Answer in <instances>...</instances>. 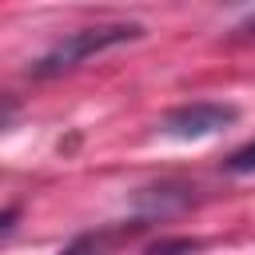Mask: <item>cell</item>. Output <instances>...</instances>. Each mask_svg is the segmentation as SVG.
Masks as SVG:
<instances>
[{"label": "cell", "instance_id": "6da1fadb", "mask_svg": "<svg viewBox=\"0 0 255 255\" xmlns=\"http://www.w3.org/2000/svg\"><path fill=\"white\" fill-rule=\"evenodd\" d=\"M135 36H143V28H139V24H131V20L80 28V32H72V36H64L60 44H52V48L32 64V76H40V80L64 76V72H72L76 64H84L88 56H100V52H108V48H116V44L135 40Z\"/></svg>", "mask_w": 255, "mask_h": 255}, {"label": "cell", "instance_id": "7a4b0ae2", "mask_svg": "<svg viewBox=\"0 0 255 255\" xmlns=\"http://www.w3.org/2000/svg\"><path fill=\"white\" fill-rule=\"evenodd\" d=\"M235 120H239V108L215 104V100H195V104L171 108V112L159 120V131L171 135V139H203V135L223 131V128L235 124Z\"/></svg>", "mask_w": 255, "mask_h": 255}, {"label": "cell", "instance_id": "3957f363", "mask_svg": "<svg viewBox=\"0 0 255 255\" xmlns=\"http://www.w3.org/2000/svg\"><path fill=\"white\" fill-rule=\"evenodd\" d=\"M195 247H199V239L179 235V239H159V243H151V247H147V255H191Z\"/></svg>", "mask_w": 255, "mask_h": 255}, {"label": "cell", "instance_id": "277c9868", "mask_svg": "<svg viewBox=\"0 0 255 255\" xmlns=\"http://www.w3.org/2000/svg\"><path fill=\"white\" fill-rule=\"evenodd\" d=\"M223 167H227V171H235V175H247V171H255V139H251L247 147H239V151H231Z\"/></svg>", "mask_w": 255, "mask_h": 255}, {"label": "cell", "instance_id": "5b68a950", "mask_svg": "<svg viewBox=\"0 0 255 255\" xmlns=\"http://www.w3.org/2000/svg\"><path fill=\"white\" fill-rule=\"evenodd\" d=\"M104 251V235H80V239H72L60 255H100Z\"/></svg>", "mask_w": 255, "mask_h": 255}, {"label": "cell", "instance_id": "8992f818", "mask_svg": "<svg viewBox=\"0 0 255 255\" xmlns=\"http://www.w3.org/2000/svg\"><path fill=\"white\" fill-rule=\"evenodd\" d=\"M239 32H243V36H255V12H251L243 24H239Z\"/></svg>", "mask_w": 255, "mask_h": 255}]
</instances>
